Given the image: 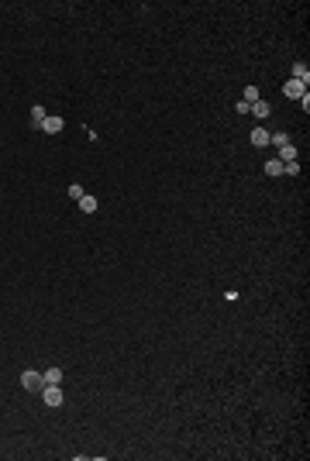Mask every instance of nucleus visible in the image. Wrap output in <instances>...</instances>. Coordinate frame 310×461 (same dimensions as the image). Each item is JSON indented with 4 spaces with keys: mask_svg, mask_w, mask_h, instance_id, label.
Here are the masks:
<instances>
[{
    "mask_svg": "<svg viewBox=\"0 0 310 461\" xmlns=\"http://www.w3.org/2000/svg\"><path fill=\"white\" fill-rule=\"evenodd\" d=\"M21 385H24L28 392H42V389H45V379H42V372L24 369V372H21Z\"/></svg>",
    "mask_w": 310,
    "mask_h": 461,
    "instance_id": "1",
    "label": "nucleus"
},
{
    "mask_svg": "<svg viewBox=\"0 0 310 461\" xmlns=\"http://www.w3.org/2000/svg\"><path fill=\"white\" fill-rule=\"evenodd\" d=\"M38 396H42V399H45V406H62V399H66V396H62V389H59V385H45V389H42V392H38Z\"/></svg>",
    "mask_w": 310,
    "mask_h": 461,
    "instance_id": "2",
    "label": "nucleus"
},
{
    "mask_svg": "<svg viewBox=\"0 0 310 461\" xmlns=\"http://www.w3.org/2000/svg\"><path fill=\"white\" fill-rule=\"evenodd\" d=\"M283 93H286L290 100H304V96H307V83H300V79H290V83L283 86Z\"/></svg>",
    "mask_w": 310,
    "mask_h": 461,
    "instance_id": "3",
    "label": "nucleus"
},
{
    "mask_svg": "<svg viewBox=\"0 0 310 461\" xmlns=\"http://www.w3.org/2000/svg\"><path fill=\"white\" fill-rule=\"evenodd\" d=\"M62 128H66V121H62V117H52V114H49V117L42 121V131H45V135H59Z\"/></svg>",
    "mask_w": 310,
    "mask_h": 461,
    "instance_id": "4",
    "label": "nucleus"
},
{
    "mask_svg": "<svg viewBox=\"0 0 310 461\" xmlns=\"http://www.w3.org/2000/svg\"><path fill=\"white\" fill-rule=\"evenodd\" d=\"M248 114H252V117H258V121H265V117L272 114V107H269L265 100H255V103L248 107Z\"/></svg>",
    "mask_w": 310,
    "mask_h": 461,
    "instance_id": "5",
    "label": "nucleus"
},
{
    "mask_svg": "<svg viewBox=\"0 0 310 461\" xmlns=\"http://www.w3.org/2000/svg\"><path fill=\"white\" fill-rule=\"evenodd\" d=\"M45 117H49V114H45V107H38V103H35V107H31V128H35V131H42V121H45Z\"/></svg>",
    "mask_w": 310,
    "mask_h": 461,
    "instance_id": "6",
    "label": "nucleus"
},
{
    "mask_svg": "<svg viewBox=\"0 0 310 461\" xmlns=\"http://www.w3.org/2000/svg\"><path fill=\"white\" fill-rule=\"evenodd\" d=\"M42 379H45V385H62V369H49V372H42Z\"/></svg>",
    "mask_w": 310,
    "mask_h": 461,
    "instance_id": "7",
    "label": "nucleus"
},
{
    "mask_svg": "<svg viewBox=\"0 0 310 461\" xmlns=\"http://www.w3.org/2000/svg\"><path fill=\"white\" fill-rule=\"evenodd\" d=\"M252 145H255V148L269 145V131H265V128H255V131H252Z\"/></svg>",
    "mask_w": 310,
    "mask_h": 461,
    "instance_id": "8",
    "label": "nucleus"
},
{
    "mask_svg": "<svg viewBox=\"0 0 310 461\" xmlns=\"http://www.w3.org/2000/svg\"><path fill=\"white\" fill-rule=\"evenodd\" d=\"M97 207H100V203H97V196H90V193H83V200H79V210H83V214H93Z\"/></svg>",
    "mask_w": 310,
    "mask_h": 461,
    "instance_id": "9",
    "label": "nucleus"
},
{
    "mask_svg": "<svg viewBox=\"0 0 310 461\" xmlns=\"http://www.w3.org/2000/svg\"><path fill=\"white\" fill-rule=\"evenodd\" d=\"M293 79H300V83H310V69H307V62H293Z\"/></svg>",
    "mask_w": 310,
    "mask_h": 461,
    "instance_id": "10",
    "label": "nucleus"
},
{
    "mask_svg": "<svg viewBox=\"0 0 310 461\" xmlns=\"http://www.w3.org/2000/svg\"><path fill=\"white\" fill-rule=\"evenodd\" d=\"M279 162H283V165H286V162H297V148H293V145H283V148H279Z\"/></svg>",
    "mask_w": 310,
    "mask_h": 461,
    "instance_id": "11",
    "label": "nucleus"
},
{
    "mask_svg": "<svg viewBox=\"0 0 310 461\" xmlns=\"http://www.w3.org/2000/svg\"><path fill=\"white\" fill-rule=\"evenodd\" d=\"M265 176H283V162L279 158H269L265 162Z\"/></svg>",
    "mask_w": 310,
    "mask_h": 461,
    "instance_id": "12",
    "label": "nucleus"
},
{
    "mask_svg": "<svg viewBox=\"0 0 310 461\" xmlns=\"http://www.w3.org/2000/svg\"><path fill=\"white\" fill-rule=\"evenodd\" d=\"M241 100H245V103H248V107H252V103H255V100H262V93H258V90H255V86H245V96H241Z\"/></svg>",
    "mask_w": 310,
    "mask_h": 461,
    "instance_id": "13",
    "label": "nucleus"
},
{
    "mask_svg": "<svg viewBox=\"0 0 310 461\" xmlns=\"http://www.w3.org/2000/svg\"><path fill=\"white\" fill-rule=\"evenodd\" d=\"M269 145H279L283 148V145H290V135L286 131H276V135H269Z\"/></svg>",
    "mask_w": 310,
    "mask_h": 461,
    "instance_id": "14",
    "label": "nucleus"
},
{
    "mask_svg": "<svg viewBox=\"0 0 310 461\" xmlns=\"http://www.w3.org/2000/svg\"><path fill=\"white\" fill-rule=\"evenodd\" d=\"M69 196H73V200H83V186L73 183V186H69Z\"/></svg>",
    "mask_w": 310,
    "mask_h": 461,
    "instance_id": "15",
    "label": "nucleus"
}]
</instances>
